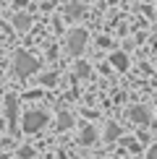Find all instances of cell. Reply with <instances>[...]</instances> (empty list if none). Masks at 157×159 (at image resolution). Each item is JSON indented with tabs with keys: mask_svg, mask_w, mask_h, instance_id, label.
<instances>
[{
	"mask_svg": "<svg viewBox=\"0 0 157 159\" xmlns=\"http://www.w3.org/2000/svg\"><path fill=\"white\" fill-rule=\"evenodd\" d=\"M118 136H121V128H118V125H107L105 138H107V141H113V138H118Z\"/></svg>",
	"mask_w": 157,
	"mask_h": 159,
	"instance_id": "30bf717a",
	"label": "cell"
},
{
	"mask_svg": "<svg viewBox=\"0 0 157 159\" xmlns=\"http://www.w3.org/2000/svg\"><path fill=\"white\" fill-rule=\"evenodd\" d=\"M0 159H8V157H0Z\"/></svg>",
	"mask_w": 157,
	"mask_h": 159,
	"instance_id": "7c38bea8",
	"label": "cell"
},
{
	"mask_svg": "<svg viewBox=\"0 0 157 159\" xmlns=\"http://www.w3.org/2000/svg\"><path fill=\"white\" fill-rule=\"evenodd\" d=\"M16 110H18V99L16 97H8V99H5V115H8L11 128L16 125Z\"/></svg>",
	"mask_w": 157,
	"mask_h": 159,
	"instance_id": "277c9868",
	"label": "cell"
},
{
	"mask_svg": "<svg viewBox=\"0 0 157 159\" xmlns=\"http://www.w3.org/2000/svg\"><path fill=\"white\" fill-rule=\"evenodd\" d=\"M128 117H131L134 123H149L147 107H131V110H128Z\"/></svg>",
	"mask_w": 157,
	"mask_h": 159,
	"instance_id": "5b68a950",
	"label": "cell"
},
{
	"mask_svg": "<svg viewBox=\"0 0 157 159\" xmlns=\"http://www.w3.org/2000/svg\"><path fill=\"white\" fill-rule=\"evenodd\" d=\"M94 138H97L94 128H92V125H87V128H84V133H81V143H92Z\"/></svg>",
	"mask_w": 157,
	"mask_h": 159,
	"instance_id": "9c48e42d",
	"label": "cell"
},
{
	"mask_svg": "<svg viewBox=\"0 0 157 159\" xmlns=\"http://www.w3.org/2000/svg\"><path fill=\"white\" fill-rule=\"evenodd\" d=\"M65 44H68V52L71 55H81L84 44H87V31L84 29H74L68 34V39H65Z\"/></svg>",
	"mask_w": 157,
	"mask_h": 159,
	"instance_id": "3957f363",
	"label": "cell"
},
{
	"mask_svg": "<svg viewBox=\"0 0 157 159\" xmlns=\"http://www.w3.org/2000/svg\"><path fill=\"white\" fill-rule=\"evenodd\" d=\"M0 78H3V76H0Z\"/></svg>",
	"mask_w": 157,
	"mask_h": 159,
	"instance_id": "4fadbf2b",
	"label": "cell"
},
{
	"mask_svg": "<svg viewBox=\"0 0 157 159\" xmlns=\"http://www.w3.org/2000/svg\"><path fill=\"white\" fill-rule=\"evenodd\" d=\"M110 63H113V65H115L118 70H126V68H128V57L123 55V52H113V57H110Z\"/></svg>",
	"mask_w": 157,
	"mask_h": 159,
	"instance_id": "8992f818",
	"label": "cell"
},
{
	"mask_svg": "<svg viewBox=\"0 0 157 159\" xmlns=\"http://www.w3.org/2000/svg\"><path fill=\"white\" fill-rule=\"evenodd\" d=\"M81 13H84V5L81 3H68V5H65V16H68V18H78Z\"/></svg>",
	"mask_w": 157,
	"mask_h": 159,
	"instance_id": "52a82bcc",
	"label": "cell"
},
{
	"mask_svg": "<svg viewBox=\"0 0 157 159\" xmlns=\"http://www.w3.org/2000/svg\"><path fill=\"white\" fill-rule=\"evenodd\" d=\"M45 123H47V112H42V110H26V115L21 120V128L26 130V133H37Z\"/></svg>",
	"mask_w": 157,
	"mask_h": 159,
	"instance_id": "7a4b0ae2",
	"label": "cell"
},
{
	"mask_svg": "<svg viewBox=\"0 0 157 159\" xmlns=\"http://www.w3.org/2000/svg\"><path fill=\"white\" fill-rule=\"evenodd\" d=\"M13 68H16V73L21 78H26V76L37 73L39 63H37V57L29 55V52H16V57H13Z\"/></svg>",
	"mask_w": 157,
	"mask_h": 159,
	"instance_id": "6da1fadb",
	"label": "cell"
},
{
	"mask_svg": "<svg viewBox=\"0 0 157 159\" xmlns=\"http://www.w3.org/2000/svg\"><path fill=\"white\" fill-rule=\"evenodd\" d=\"M13 24H16V29H29V24H31V16H26V13H18L16 18H13Z\"/></svg>",
	"mask_w": 157,
	"mask_h": 159,
	"instance_id": "ba28073f",
	"label": "cell"
},
{
	"mask_svg": "<svg viewBox=\"0 0 157 159\" xmlns=\"http://www.w3.org/2000/svg\"><path fill=\"white\" fill-rule=\"evenodd\" d=\"M71 123H74V120H71V115H68V112H63V115H60V120H58V128H60V130H65Z\"/></svg>",
	"mask_w": 157,
	"mask_h": 159,
	"instance_id": "8fae6325",
	"label": "cell"
}]
</instances>
